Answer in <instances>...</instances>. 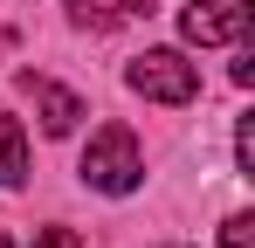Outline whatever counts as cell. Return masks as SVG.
I'll return each instance as SVG.
<instances>
[{"instance_id":"6da1fadb","label":"cell","mask_w":255,"mask_h":248,"mask_svg":"<svg viewBox=\"0 0 255 248\" xmlns=\"http://www.w3.org/2000/svg\"><path fill=\"white\" fill-rule=\"evenodd\" d=\"M83 179L97 186V193H111V200L138 193V179H145V152H138V138H131L125 124H104V131L90 138V152H83Z\"/></svg>"},{"instance_id":"8992f818","label":"cell","mask_w":255,"mask_h":248,"mask_svg":"<svg viewBox=\"0 0 255 248\" xmlns=\"http://www.w3.org/2000/svg\"><path fill=\"white\" fill-rule=\"evenodd\" d=\"M138 7H145V0H76L69 21H76V28H118V21H131Z\"/></svg>"},{"instance_id":"7a4b0ae2","label":"cell","mask_w":255,"mask_h":248,"mask_svg":"<svg viewBox=\"0 0 255 248\" xmlns=\"http://www.w3.org/2000/svg\"><path fill=\"white\" fill-rule=\"evenodd\" d=\"M125 83L145 97V104H172V111L200 97V69H193L179 48H145V55H131Z\"/></svg>"},{"instance_id":"277c9868","label":"cell","mask_w":255,"mask_h":248,"mask_svg":"<svg viewBox=\"0 0 255 248\" xmlns=\"http://www.w3.org/2000/svg\"><path fill=\"white\" fill-rule=\"evenodd\" d=\"M28 90H35V104H42V131L48 138H69L76 131V118H83V97L76 90H62V83H48V76H21Z\"/></svg>"},{"instance_id":"ba28073f","label":"cell","mask_w":255,"mask_h":248,"mask_svg":"<svg viewBox=\"0 0 255 248\" xmlns=\"http://www.w3.org/2000/svg\"><path fill=\"white\" fill-rule=\"evenodd\" d=\"M221 248H255V221L249 214H228L221 221Z\"/></svg>"},{"instance_id":"3957f363","label":"cell","mask_w":255,"mask_h":248,"mask_svg":"<svg viewBox=\"0 0 255 248\" xmlns=\"http://www.w3.org/2000/svg\"><path fill=\"white\" fill-rule=\"evenodd\" d=\"M255 21V0H186L179 7V35L214 48V41H242Z\"/></svg>"},{"instance_id":"52a82bcc","label":"cell","mask_w":255,"mask_h":248,"mask_svg":"<svg viewBox=\"0 0 255 248\" xmlns=\"http://www.w3.org/2000/svg\"><path fill=\"white\" fill-rule=\"evenodd\" d=\"M235 165H242V179H255V118L235 124Z\"/></svg>"},{"instance_id":"5b68a950","label":"cell","mask_w":255,"mask_h":248,"mask_svg":"<svg viewBox=\"0 0 255 248\" xmlns=\"http://www.w3.org/2000/svg\"><path fill=\"white\" fill-rule=\"evenodd\" d=\"M28 179V131L0 111V186H21Z\"/></svg>"},{"instance_id":"30bf717a","label":"cell","mask_w":255,"mask_h":248,"mask_svg":"<svg viewBox=\"0 0 255 248\" xmlns=\"http://www.w3.org/2000/svg\"><path fill=\"white\" fill-rule=\"evenodd\" d=\"M0 248H14V242H7V235H0Z\"/></svg>"},{"instance_id":"9c48e42d","label":"cell","mask_w":255,"mask_h":248,"mask_svg":"<svg viewBox=\"0 0 255 248\" xmlns=\"http://www.w3.org/2000/svg\"><path fill=\"white\" fill-rule=\"evenodd\" d=\"M28 248H76V235H62V228H42V235H35Z\"/></svg>"}]
</instances>
